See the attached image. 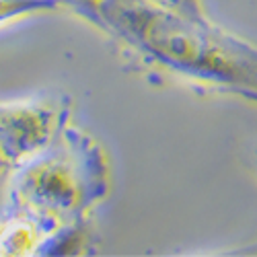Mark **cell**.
I'll list each match as a JSON object with an SVG mask.
<instances>
[{"label":"cell","instance_id":"obj_1","mask_svg":"<svg viewBox=\"0 0 257 257\" xmlns=\"http://www.w3.org/2000/svg\"><path fill=\"white\" fill-rule=\"evenodd\" d=\"M103 29L169 72L257 101V48L210 21H191L148 0H109Z\"/></svg>","mask_w":257,"mask_h":257},{"label":"cell","instance_id":"obj_2","mask_svg":"<svg viewBox=\"0 0 257 257\" xmlns=\"http://www.w3.org/2000/svg\"><path fill=\"white\" fill-rule=\"evenodd\" d=\"M107 191V165L97 142L78 130H66L62 144L19 165L9 194L19 212L50 228L76 220Z\"/></svg>","mask_w":257,"mask_h":257},{"label":"cell","instance_id":"obj_3","mask_svg":"<svg viewBox=\"0 0 257 257\" xmlns=\"http://www.w3.org/2000/svg\"><path fill=\"white\" fill-rule=\"evenodd\" d=\"M56 125L58 113L48 103H0V153L11 165H23L54 142Z\"/></svg>","mask_w":257,"mask_h":257},{"label":"cell","instance_id":"obj_4","mask_svg":"<svg viewBox=\"0 0 257 257\" xmlns=\"http://www.w3.org/2000/svg\"><path fill=\"white\" fill-rule=\"evenodd\" d=\"M50 230L54 228L29 214L13 216L0 224V255H35Z\"/></svg>","mask_w":257,"mask_h":257},{"label":"cell","instance_id":"obj_5","mask_svg":"<svg viewBox=\"0 0 257 257\" xmlns=\"http://www.w3.org/2000/svg\"><path fill=\"white\" fill-rule=\"evenodd\" d=\"M87 241V232L74 220L72 224H60L54 230H50L41 239L35 255H78L87 251L84 249Z\"/></svg>","mask_w":257,"mask_h":257},{"label":"cell","instance_id":"obj_6","mask_svg":"<svg viewBox=\"0 0 257 257\" xmlns=\"http://www.w3.org/2000/svg\"><path fill=\"white\" fill-rule=\"evenodd\" d=\"M62 0H0V27L15 21L60 11Z\"/></svg>","mask_w":257,"mask_h":257},{"label":"cell","instance_id":"obj_7","mask_svg":"<svg viewBox=\"0 0 257 257\" xmlns=\"http://www.w3.org/2000/svg\"><path fill=\"white\" fill-rule=\"evenodd\" d=\"M148 3H153L169 13H175L179 17L191 19V21H208L202 0H148Z\"/></svg>","mask_w":257,"mask_h":257},{"label":"cell","instance_id":"obj_8","mask_svg":"<svg viewBox=\"0 0 257 257\" xmlns=\"http://www.w3.org/2000/svg\"><path fill=\"white\" fill-rule=\"evenodd\" d=\"M11 167V163L5 159V155L3 153H0V175H3V173H7V169Z\"/></svg>","mask_w":257,"mask_h":257}]
</instances>
